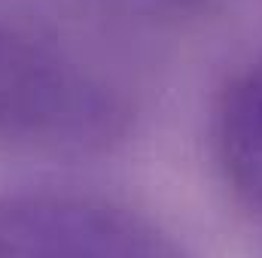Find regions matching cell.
I'll use <instances>...</instances> for the list:
<instances>
[{"instance_id": "1", "label": "cell", "mask_w": 262, "mask_h": 258, "mask_svg": "<svg viewBox=\"0 0 262 258\" xmlns=\"http://www.w3.org/2000/svg\"><path fill=\"white\" fill-rule=\"evenodd\" d=\"M122 97L76 55L0 9V146L28 155H95L125 134Z\"/></svg>"}, {"instance_id": "2", "label": "cell", "mask_w": 262, "mask_h": 258, "mask_svg": "<svg viewBox=\"0 0 262 258\" xmlns=\"http://www.w3.org/2000/svg\"><path fill=\"white\" fill-rule=\"evenodd\" d=\"M0 255L25 258H177L183 246L152 219L76 192H21L0 197Z\"/></svg>"}, {"instance_id": "3", "label": "cell", "mask_w": 262, "mask_h": 258, "mask_svg": "<svg viewBox=\"0 0 262 258\" xmlns=\"http://www.w3.org/2000/svg\"><path fill=\"white\" fill-rule=\"evenodd\" d=\"M213 152L232 197L262 225V64L244 67L220 91Z\"/></svg>"}]
</instances>
